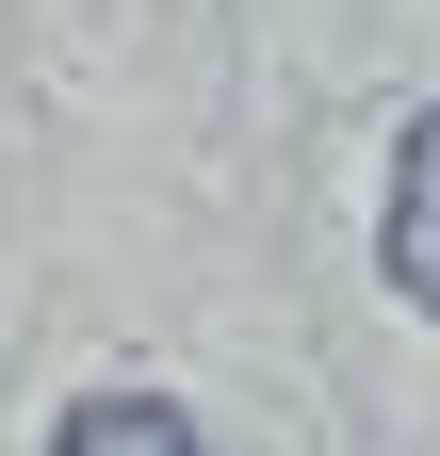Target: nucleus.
Returning <instances> with one entry per match:
<instances>
[{"mask_svg":"<svg viewBox=\"0 0 440 456\" xmlns=\"http://www.w3.org/2000/svg\"><path fill=\"white\" fill-rule=\"evenodd\" d=\"M375 261H392V294L440 310V98L408 114V147H392V212H375Z\"/></svg>","mask_w":440,"mask_h":456,"instance_id":"obj_1","label":"nucleus"},{"mask_svg":"<svg viewBox=\"0 0 440 456\" xmlns=\"http://www.w3.org/2000/svg\"><path fill=\"white\" fill-rule=\"evenodd\" d=\"M49 456H212V440L163 408V391H82V408L49 424Z\"/></svg>","mask_w":440,"mask_h":456,"instance_id":"obj_2","label":"nucleus"}]
</instances>
